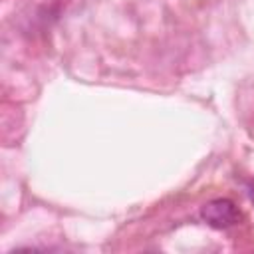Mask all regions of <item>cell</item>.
Wrapping results in <instances>:
<instances>
[{
  "label": "cell",
  "mask_w": 254,
  "mask_h": 254,
  "mask_svg": "<svg viewBox=\"0 0 254 254\" xmlns=\"http://www.w3.org/2000/svg\"><path fill=\"white\" fill-rule=\"evenodd\" d=\"M200 218L212 228H230L240 222V210L230 198H212L200 208Z\"/></svg>",
  "instance_id": "6da1fadb"
},
{
  "label": "cell",
  "mask_w": 254,
  "mask_h": 254,
  "mask_svg": "<svg viewBox=\"0 0 254 254\" xmlns=\"http://www.w3.org/2000/svg\"><path fill=\"white\" fill-rule=\"evenodd\" d=\"M248 192H250V198H252V202H254V179H252L250 185H248Z\"/></svg>",
  "instance_id": "7a4b0ae2"
}]
</instances>
